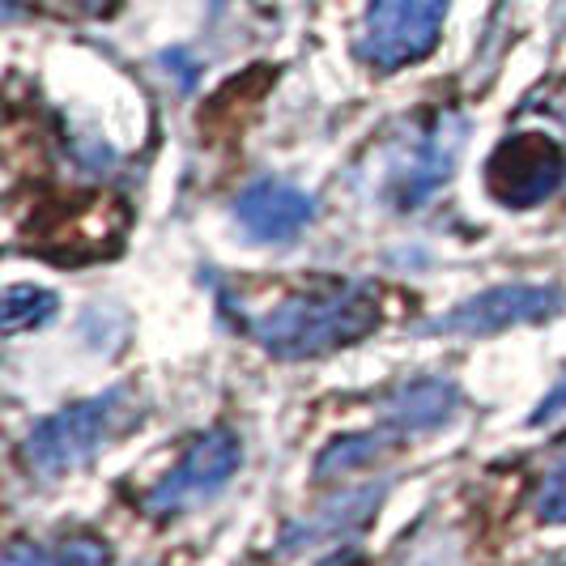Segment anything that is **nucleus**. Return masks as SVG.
Here are the masks:
<instances>
[{
  "label": "nucleus",
  "mask_w": 566,
  "mask_h": 566,
  "mask_svg": "<svg viewBox=\"0 0 566 566\" xmlns=\"http://www.w3.org/2000/svg\"><path fill=\"white\" fill-rule=\"evenodd\" d=\"M379 328V294L363 282H315L243 319V333L282 363L349 349Z\"/></svg>",
  "instance_id": "1"
},
{
  "label": "nucleus",
  "mask_w": 566,
  "mask_h": 566,
  "mask_svg": "<svg viewBox=\"0 0 566 566\" xmlns=\"http://www.w3.org/2000/svg\"><path fill=\"white\" fill-rule=\"evenodd\" d=\"M137 422V388L119 384L98 397H85L77 405H64L52 418L30 426L22 439V469L39 482H56L64 473L90 464L98 452H107L115 439L128 434V426Z\"/></svg>",
  "instance_id": "2"
},
{
  "label": "nucleus",
  "mask_w": 566,
  "mask_h": 566,
  "mask_svg": "<svg viewBox=\"0 0 566 566\" xmlns=\"http://www.w3.org/2000/svg\"><path fill=\"white\" fill-rule=\"evenodd\" d=\"M464 119L455 112H434L426 124H418L405 142L388 154L384 167V200L397 209H422L426 200L448 184L460 167V149H464Z\"/></svg>",
  "instance_id": "3"
},
{
  "label": "nucleus",
  "mask_w": 566,
  "mask_h": 566,
  "mask_svg": "<svg viewBox=\"0 0 566 566\" xmlns=\"http://www.w3.org/2000/svg\"><path fill=\"white\" fill-rule=\"evenodd\" d=\"M239 464H243L239 434L234 430H205L170 464V473H163L145 490V511L163 515V520L188 515L200 503H209L218 490H227V482L239 473Z\"/></svg>",
  "instance_id": "4"
},
{
  "label": "nucleus",
  "mask_w": 566,
  "mask_h": 566,
  "mask_svg": "<svg viewBox=\"0 0 566 566\" xmlns=\"http://www.w3.org/2000/svg\"><path fill=\"white\" fill-rule=\"evenodd\" d=\"M452 0H367L358 56L392 73L434 52Z\"/></svg>",
  "instance_id": "5"
},
{
  "label": "nucleus",
  "mask_w": 566,
  "mask_h": 566,
  "mask_svg": "<svg viewBox=\"0 0 566 566\" xmlns=\"http://www.w3.org/2000/svg\"><path fill=\"white\" fill-rule=\"evenodd\" d=\"M563 307L566 294L558 285H490L482 294L464 298L448 315H439L426 333H434V337H494V333H507V328H520V324H545Z\"/></svg>",
  "instance_id": "6"
},
{
  "label": "nucleus",
  "mask_w": 566,
  "mask_h": 566,
  "mask_svg": "<svg viewBox=\"0 0 566 566\" xmlns=\"http://www.w3.org/2000/svg\"><path fill=\"white\" fill-rule=\"evenodd\" d=\"M566 184L563 145L545 133H515L485 163V192L507 209H533Z\"/></svg>",
  "instance_id": "7"
},
{
  "label": "nucleus",
  "mask_w": 566,
  "mask_h": 566,
  "mask_svg": "<svg viewBox=\"0 0 566 566\" xmlns=\"http://www.w3.org/2000/svg\"><path fill=\"white\" fill-rule=\"evenodd\" d=\"M230 218L248 243H294L315 222V197L285 179H255L230 205Z\"/></svg>",
  "instance_id": "8"
},
{
  "label": "nucleus",
  "mask_w": 566,
  "mask_h": 566,
  "mask_svg": "<svg viewBox=\"0 0 566 566\" xmlns=\"http://www.w3.org/2000/svg\"><path fill=\"white\" fill-rule=\"evenodd\" d=\"M460 405H464V397L452 379H434V375L409 379L384 405V426L405 443L409 434H434V430L452 426Z\"/></svg>",
  "instance_id": "9"
},
{
  "label": "nucleus",
  "mask_w": 566,
  "mask_h": 566,
  "mask_svg": "<svg viewBox=\"0 0 566 566\" xmlns=\"http://www.w3.org/2000/svg\"><path fill=\"white\" fill-rule=\"evenodd\" d=\"M379 499H384V485H363L354 494H340L319 515H312L307 524H294L290 537L282 541V549H298V545H312V541L345 533V528H363L379 507Z\"/></svg>",
  "instance_id": "10"
},
{
  "label": "nucleus",
  "mask_w": 566,
  "mask_h": 566,
  "mask_svg": "<svg viewBox=\"0 0 566 566\" xmlns=\"http://www.w3.org/2000/svg\"><path fill=\"white\" fill-rule=\"evenodd\" d=\"M397 443L400 439L388 430V426L367 430V434H345V439H333V443L319 452V460H315V482H337V478H349V473L367 469V464H375V460H384Z\"/></svg>",
  "instance_id": "11"
},
{
  "label": "nucleus",
  "mask_w": 566,
  "mask_h": 566,
  "mask_svg": "<svg viewBox=\"0 0 566 566\" xmlns=\"http://www.w3.org/2000/svg\"><path fill=\"white\" fill-rule=\"evenodd\" d=\"M52 315H56V294L52 290L9 285L4 307H0V324H4V333H30V328H43Z\"/></svg>",
  "instance_id": "12"
},
{
  "label": "nucleus",
  "mask_w": 566,
  "mask_h": 566,
  "mask_svg": "<svg viewBox=\"0 0 566 566\" xmlns=\"http://www.w3.org/2000/svg\"><path fill=\"white\" fill-rule=\"evenodd\" d=\"M537 520L545 524H566V448L545 469L537 485Z\"/></svg>",
  "instance_id": "13"
},
{
  "label": "nucleus",
  "mask_w": 566,
  "mask_h": 566,
  "mask_svg": "<svg viewBox=\"0 0 566 566\" xmlns=\"http://www.w3.org/2000/svg\"><path fill=\"white\" fill-rule=\"evenodd\" d=\"M56 566H112V549L98 537H69L52 545Z\"/></svg>",
  "instance_id": "14"
},
{
  "label": "nucleus",
  "mask_w": 566,
  "mask_h": 566,
  "mask_svg": "<svg viewBox=\"0 0 566 566\" xmlns=\"http://www.w3.org/2000/svg\"><path fill=\"white\" fill-rule=\"evenodd\" d=\"M0 566H56L52 558V545H34V541H13L4 549V563Z\"/></svg>",
  "instance_id": "15"
},
{
  "label": "nucleus",
  "mask_w": 566,
  "mask_h": 566,
  "mask_svg": "<svg viewBox=\"0 0 566 566\" xmlns=\"http://www.w3.org/2000/svg\"><path fill=\"white\" fill-rule=\"evenodd\" d=\"M52 13H69V18H107L115 13L119 0H43Z\"/></svg>",
  "instance_id": "16"
},
{
  "label": "nucleus",
  "mask_w": 566,
  "mask_h": 566,
  "mask_svg": "<svg viewBox=\"0 0 566 566\" xmlns=\"http://www.w3.org/2000/svg\"><path fill=\"white\" fill-rule=\"evenodd\" d=\"M563 409H566V375L558 379V384H554V388H549V397H545L537 409H533V422H554Z\"/></svg>",
  "instance_id": "17"
}]
</instances>
